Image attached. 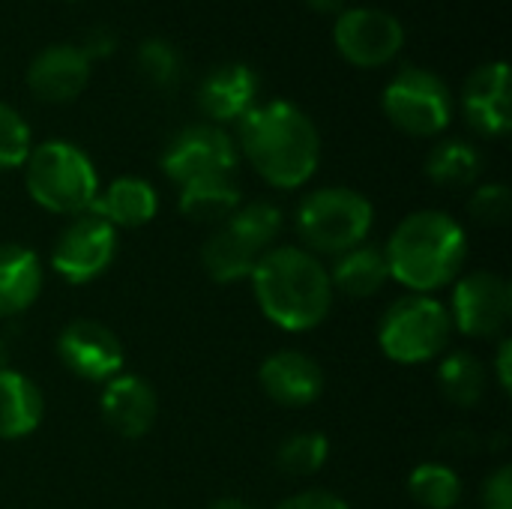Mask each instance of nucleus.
Wrapping results in <instances>:
<instances>
[{
    "mask_svg": "<svg viewBox=\"0 0 512 509\" xmlns=\"http://www.w3.org/2000/svg\"><path fill=\"white\" fill-rule=\"evenodd\" d=\"M512 315L510 282L498 273L477 270L456 282L450 321L453 330L471 339H495L507 330Z\"/></svg>",
    "mask_w": 512,
    "mask_h": 509,
    "instance_id": "obj_12",
    "label": "nucleus"
},
{
    "mask_svg": "<svg viewBox=\"0 0 512 509\" xmlns=\"http://www.w3.org/2000/svg\"><path fill=\"white\" fill-rule=\"evenodd\" d=\"M30 150V126L15 108L0 102V171L21 168Z\"/></svg>",
    "mask_w": 512,
    "mask_h": 509,
    "instance_id": "obj_29",
    "label": "nucleus"
},
{
    "mask_svg": "<svg viewBox=\"0 0 512 509\" xmlns=\"http://www.w3.org/2000/svg\"><path fill=\"white\" fill-rule=\"evenodd\" d=\"M438 387L456 408H474L486 393V369L474 354L456 351L447 360H441Z\"/></svg>",
    "mask_w": 512,
    "mask_h": 509,
    "instance_id": "obj_25",
    "label": "nucleus"
},
{
    "mask_svg": "<svg viewBox=\"0 0 512 509\" xmlns=\"http://www.w3.org/2000/svg\"><path fill=\"white\" fill-rule=\"evenodd\" d=\"M90 210L114 228H141L156 216L159 195L144 177H117L105 195H96Z\"/></svg>",
    "mask_w": 512,
    "mask_h": 509,
    "instance_id": "obj_21",
    "label": "nucleus"
},
{
    "mask_svg": "<svg viewBox=\"0 0 512 509\" xmlns=\"http://www.w3.org/2000/svg\"><path fill=\"white\" fill-rule=\"evenodd\" d=\"M207 509H255L252 504H246V501H240V498H219V501H213Z\"/></svg>",
    "mask_w": 512,
    "mask_h": 509,
    "instance_id": "obj_36",
    "label": "nucleus"
},
{
    "mask_svg": "<svg viewBox=\"0 0 512 509\" xmlns=\"http://www.w3.org/2000/svg\"><path fill=\"white\" fill-rule=\"evenodd\" d=\"M198 105L216 126L240 123L258 105V75L243 63H222L201 81Z\"/></svg>",
    "mask_w": 512,
    "mask_h": 509,
    "instance_id": "obj_18",
    "label": "nucleus"
},
{
    "mask_svg": "<svg viewBox=\"0 0 512 509\" xmlns=\"http://www.w3.org/2000/svg\"><path fill=\"white\" fill-rule=\"evenodd\" d=\"M333 42H336V51L348 63H354L360 69H378L402 51L405 27L387 9L354 6V9H342L336 15Z\"/></svg>",
    "mask_w": 512,
    "mask_h": 509,
    "instance_id": "obj_9",
    "label": "nucleus"
},
{
    "mask_svg": "<svg viewBox=\"0 0 512 509\" xmlns=\"http://www.w3.org/2000/svg\"><path fill=\"white\" fill-rule=\"evenodd\" d=\"M237 168V144L216 123H195L180 129L162 153V171L168 180L186 186L204 177L234 174Z\"/></svg>",
    "mask_w": 512,
    "mask_h": 509,
    "instance_id": "obj_11",
    "label": "nucleus"
},
{
    "mask_svg": "<svg viewBox=\"0 0 512 509\" xmlns=\"http://www.w3.org/2000/svg\"><path fill=\"white\" fill-rule=\"evenodd\" d=\"M237 138L258 177L276 189L303 186L321 159V138L312 117L285 99L255 105L237 123Z\"/></svg>",
    "mask_w": 512,
    "mask_h": 509,
    "instance_id": "obj_1",
    "label": "nucleus"
},
{
    "mask_svg": "<svg viewBox=\"0 0 512 509\" xmlns=\"http://www.w3.org/2000/svg\"><path fill=\"white\" fill-rule=\"evenodd\" d=\"M276 509H348V504L324 489H309V492H297L291 498H285Z\"/></svg>",
    "mask_w": 512,
    "mask_h": 509,
    "instance_id": "obj_32",
    "label": "nucleus"
},
{
    "mask_svg": "<svg viewBox=\"0 0 512 509\" xmlns=\"http://www.w3.org/2000/svg\"><path fill=\"white\" fill-rule=\"evenodd\" d=\"M24 183L39 207L60 216L87 213L99 195L93 162L69 141H45L33 147L24 162Z\"/></svg>",
    "mask_w": 512,
    "mask_h": 509,
    "instance_id": "obj_4",
    "label": "nucleus"
},
{
    "mask_svg": "<svg viewBox=\"0 0 512 509\" xmlns=\"http://www.w3.org/2000/svg\"><path fill=\"white\" fill-rule=\"evenodd\" d=\"M375 210L357 189L324 186L297 207V234L312 255H342L360 246L372 228Z\"/></svg>",
    "mask_w": 512,
    "mask_h": 509,
    "instance_id": "obj_6",
    "label": "nucleus"
},
{
    "mask_svg": "<svg viewBox=\"0 0 512 509\" xmlns=\"http://www.w3.org/2000/svg\"><path fill=\"white\" fill-rule=\"evenodd\" d=\"M282 231V210L270 201L240 204L237 213L219 225L201 246V264L213 282H240L252 276L255 264Z\"/></svg>",
    "mask_w": 512,
    "mask_h": 509,
    "instance_id": "obj_5",
    "label": "nucleus"
},
{
    "mask_svg": "<svg viewBox=\"0 0 512 509\" xmlns=\"http://www.w3.org/2000/svg\"><path fill=\"white\" fill-rule=\"evenodd\" d=\"M327 273H330L333 291H342L345 297H354V300L375 297L390 282V264H387L384 249L363 246V243L336 255V264Z\"/></svg>",
    "mask_w": 512,
    "mask_h": 509,
    "instance_id": "obj_22",
    "label": "nucleus"
},
{
    "mask_svg": "<svg viewBox=\"0 0 512 509\" xmlns=\"http://www.w3.org/2000/svg\"><path fill=\"white\" fill-rule=\"evenodd\" d=\"M483 509H512V468L501 465L495 474L486 477L483 483Z\"/></svg>",
    "mask_w": 512,
    "mask_h": 509,
    "instance_id": "obj_31",
    "label": "nucleus"
},
{
    "mask_svg": "<svg viewBox=\"0 0 512 509\" xmlns=\"http://www.w3.org/2000/svg\"><path fill=\"white\" fill-rule=\"evenodd\" d=\"M138 72L141 78L150 84V87H159V90H168L180 81L183 75V60L177 54V48L165 39H144L141 48H138Z\"/></svg>",
    "mask_w": 512,
    "mask_h": 509,
    "instance_id": "obj_28",
    "label": "nucleus"
},
{
    "mask_svg": "<svg viewBox=\"0 0 512 509\" xmlns=\"http://www.w3.org/2000/svg\"><path fill=\"white\" fill-rule=\"evenodd\" d=\"M381 105L396 129L420 138L444 132L453 117V99L447 84L435 72L417 66L402 69L384 87Z\"/></svg>",
    "mask_w": 512,
    "mask_h": 509,
    "instance_id": "obj_8",
    "label": "nucleus"
},
{
    "mask_svg": "<svg viewBox=\"0 0 512 509\" xmlns=\"http://www.w3.org/2000/svg\"><path fill=\"white\" fill-rule=\"evenodd\" d=\"M411 498L426 509H456L462 501V480L450 465L426 462L417 465L408 477Z\"/></svg>",
    "mask_w": 512,
    "mask_h": 509,
    "instance_id": "obj_26",
    "label": "nucleus"
},
{
    "mask_svg": "<svg viewBox=\"0 0 512 509\" xmlns=\"http://www.w3.org/2000/svg\"><path fill=\"white\" fill-rule=\"evenodd\" d=\"M512 342L510 339H501V345H498V357H495V372H498V384H501V390L504 393H510V384H512Z\"/></svg>",
    "mask_w": 512,
    "mask_h": 509,
    "instance_id": "obj_34",
    "label": "nucleus"
},
{
    "mask_svg": "<svg viewBox=\"0 0 512 509\" xmlns=\"http://www.w3.org/2000/svg\"><path fill=\"white\" fill-rule=\"evenodd\" d=\"M468 210H471V216L480 225H489V228L507 225V219H510L512 213L510 186H504V183H486V186H480L471 195Z\"/></svg>",
    "mask_w": 512,
    "mask_h": 509,
    "instance_id": "obj_30",
    "label": "nucleus"
},
{
    "mask_svg": "<svg viewBox=\"0 0 512 509\" xmlns=\"http://www.w3.org/2000/svg\"><path fill=\"white\" fill-rule=\"evenodd\" d=\"M42 291V264L21 243H0V318L21 315Z\"/></svg>",
    "mask_w": 512,
    "mask_h": 509,
    "instance_id": "obj_19",
    "label": "nucleus"
},
{
    "mask_svg": "<svg viewBox=\"0 0 512 509\" xmlns=\"http://www.w3.org/2000/svg\"><path fill=\"white\" fill-rule=\"evenodd\" d=\"M240 204H243V198H240V186H237L234 174L192 180L183 186V195H180V213L189 222L216 225V228L225 225L237 213Z\"/></svg>",
    "mask_w": 512,
    "mask_h": 509,
    "instance_id": "obj_23",
    "label": "nucleus"
},
{
    "mask_svg": "<svg viewBox=\"0 0 512 509\" xmlns=\"http://www.w3.org/2000/svg\"><path fill=\"white\" fill-rule=\"evenodd\" d=\"M45 414V399L39 387L15 372L0 369V441H18L27 438Z\"/></svg>",
    "mask_w": 512,
    "mask_h": 509,
    "instance_id": "obj_20",
    "label": "nucleus"
},
{
    "mask_svg": "<svg viewBox=\"0 0 512 509\" xmlns=\"http://www.w3.org/2000/svg\"><path fill=\"white\" fill-rule=\"evenodd\" d=\"M60 363L90 384H108L123 369V345L117 333L93 318H78L57 339Z\"/></svg>",
    "mask_w": 512,
    "mask_h": 509,
    "instance_id": "obj_13",
    "label": "nucleus"
},
{
    "mask_svg": "<svg viewBox=\"0 0 512 509\" xmlns=\"http://www.w3.org/2000/svg\"><path fill=\"white\" fill-rule=\"evenodd\" d=\"M468 123L489 138L507 135L512 126L510 111V66L504 60L483 63L471 72L462 93Z\"/></svg>",
    "mask_w": 512,
    "mask_h": 509,
    "instance_id": "obj_14",
    "label": "nucleus"
},
{
    "mask_svg": "<svg viewBox=\"0 0 512 509\" xmlns=\"http://www.w3.org/2000/svg\"><path fill=\"white\" fill-rule=\"evenodd\" d=\"M117 252V228L99 213L87 210L72 216V222L57 234L51 249V267L72 285H84L105 273Z\"/></svg>",
    "mask_w": 512,
    "mask_h": 509,
    "instance_id": "obj_10",
    "label": "nucleus"
},
{
    "mask_svg": "<svg viewBox=\"0 0 512 509\" xmlns=\"http://www.w3.org/2000/svg\"><path fill=\"white\" fill-rule=\"evenodd\" d=\"M255 300L267 321L303 333L318 327L333 306V282L318 255L300 246H273L252 270Z\"/></svg>",
    "mask_w": 512,
    "mask_h": 509,
    "instance_id": "obj_2",
    "label": "nucleus"
},
{
    "mask_svg": "<svg viewBox=\"0 0 512 509\" xmlns=\"http://www.w3.org/2000/svg\"><path fill=\"white\" fill-rule=\"evenodd\" d=\"M390 279L414 294H432L450 285L468 258L465 228L441 210L405 216L384 246Z\"/></svg>",
    "mask_w": 512,
    "mask_h": 509,
    "instance_id": "obj_3",
    "label": "nucleus"
},
{
    "mask_svg": "<svg viewBox=\"0 0 512 509\" xmlns=\"http://www.w3.org/2000/svg\"><path fill=\"white\" fill-rule=\"evenodd\" d=\"M258 384L276 405L303 408L324 393V372L303 351H276L261 363Z\"/></svg>",
    "mask_w": 512,
    "mask_h": 509,
    "instance_id": "obj_17",
    "label": "nucleus"
},
{
    "mask_svg": "<svg viewBox=\"0 0 512 509\" xmlns=\"http://www.w3.org/2000/svg\"><path fill=\"white\" fill-rule=\"evenodd\" d=\"M90 81V60L78 45H48L27 66V87L42 102H72Z\"/></svg>",
    "mask_w": 512,
    "mask_h": 509,
    "instance_id": "obj_16",
    "label": "nucleus"
},
{
    "mask_svg": "<svg viewBox=\"0 0 512 509\" xmlns=\"http://www.w3.org/2000/svg\"><path fill=\"white\" fill-rule=\"evenodd\" d=\"M114 45H117L114 33H111V30H105V27H96V30H90V33L84 36V42H81L78 48L84 51V57H87V60H96V57L111 54V51H114Z\"/></svg>",
    "mask_w": 512,
    "mask_h": 509,
    "instance_id": "obj_33",
    "label": "nucleus"
},
{
    "mask_svg": "<svg viewBox=\"0 0 512 509\" xmlns=\"http://www.w3.org/2000/svg\"><path fill=\"white\" fill-rule=\"evenodd\" d=\"M453 336L450 309L432 294L399 297L378 324L381 351L402 366L438 360Z\"/></svg>",
    "mask_w": 512,
    "mask_h": 509,
    "instance_id": "obj_7",
    "label": "nucleus"
},
{
    "mask_svg": "<svg viewBox=\"0 0 512 509\" xmlns=\"http://www.w3.org/2000/svg\"><path fill=\"white\" fill-rule=\"evenodd\" d=\"M315 12H324V15H339L345 9V0H306Z\"/></svg>",
    "mask_w": 512,
    "mask_h": 509,
    "instance_id": "obj_35",
    "label": "nucleus"
},
{
    "mask_svg": "<svg viewBox=\"0 0 512 509\" xmlns=\"http://www.w3.org/2000/svg\"><path fill=\"white\" fill-rule=\"evenodd\" d=\"M105 426L120 438H144L156 423V393L141 375H114L99 399Z\"/></svg>",
    "mask_w": 512,
    "mask_h": 509,
    "instance_id": "obj_15",
    "label": "nucleus"
},
{
    "mask_svg": "<svg viewBox=\"0 0 512 509\" xmlns=\"http://www.w3.org/2000/svg\"><path fill=\"white\" fill-rule=\"evenodd\" d=\"M330 444L321 432H297L276 450V465L288 477H312L327 465Z\"/></svg>",
    "mask_w": 512,
    "mask_h": 509,
    "instance_id": "obj_27",
    "label": "nucleus"
},
{
    "mask_svg": "<svg viewBox=\"0 0 512 509\" xmlns=\"http://www.w3.org/2000/svg\"><path fill=\"white\" fill-rule=\"evenodd\" d=\"M480 171L483 156L468 141H441L426 159V174L441 189H468L477 183Z\"/></svg>",
    "mask_w": 512,
    "mask_h": 509,
    "instance_id": "obj_24",
    "label": "nucleus"
}]
</instances>
